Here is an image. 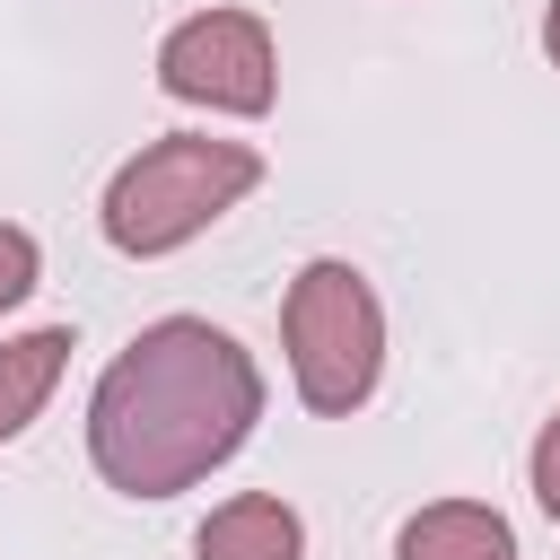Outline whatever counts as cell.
Returning <instances> with one entry per match:
<instances>
[{"mask_svg":"<svg viewBox=\"0 0 560 560\" xmlns=\"http://www.w3.org/2000/svg\"><path fill=\"white\" fill-rule=\"evenodd\" d=\"M35 280H44L35 236H26L18 219H0V315H9V306H26V298H35Z\"/></svg>","mask_w":560,"mask_h":560,"instance_id":"obj_8","label":"cell"},{"mask_svg":"<svg viewBox=\"0 0 560 560\" xmlns=\"http://www.w3.org/2000/svg\"><path fill=\"white\" fill-rule=\"evenodd\" d=\"M525 481H534V508L560 516V411L542 420V438H534V455H525Z\"/></svg>","mask_w":560,"mask_h":560,"instance_id":"obj_9","label":"cell"},{"mask_svg":"<svg viewBox=\"0 0 560 560\" xmlns=\"http://www.w3.org/2000/svg\"><path fill=\"white\" fill-rule=\"evenodd\" d=\"M280 350H289L298 402L324 420H350L385 376V306H376L368 271L341 254H315L280 298Z\"/></svg>","mask_w":560,"mask_h":560,"instance_id":"obj_3","label":"cell"},{"mask_svg":"<svg viewBox=\"0 0 560 560\" xmlns=\"http://www.w3.org/2000/svg\"><path fill=\"white\" fill-rule=\"evenodd\" d=\"M394 560H516V534L481 499H429V508L402 516Z\"/></svg>","mask_w":560,"mask_h":560,"instance_id":"obj_6","label":"cell"},{"mask_svg":"<svg viewBox=\"0 0 560 560\" xmlns=\"http://www.w3.org/2000/svg\"><path fill=\"white\" fill-rule=\"evenodd\" d=\"M192 560H306V525H298V508H289V499L245 490V499H228V508H210V516H201Z\"/></svg>","mask_w":560,"mask_h":560,"instance_id":"obj_5","label":"cell"},{"mask_svg":"<svg viewBox=\"0 0 560 560\" xmlns=\"http://www.w3.org/2000/svg\"><path fill=\"white\" fill-rule=\"evenodd\" d=\"M70 324H44V332H18V341H0V446L9 438H26L35 420H44V402H52V385H61V368H70Z\"/></svg>","mask_w":560,"mask_h":560,"instance_id":"obj_7","label":"cell"},{"mask_svg":"<svg viewBox=\"0 0 560 560\" xmlns=\"http://www.w3.org/2000/svg\"><path fill=\"white\" fill-rule=\"evenodd\" d=\"M542 52H551V70H560V0L542 9Z\"/></svg>","mask_w":560,"mask_h":560,"instance_id":"obj_10","label":"cell"},{"mask_svg":"<svg viewBox=\"0 0 560 560\" xmlns=\"http://www.w3.org/2000/svg\"><path fill=\"white\" fill-rule=\"evenodd\" d=\"M158 88H166L175 105L254 122V114H271V96H280V44H271V26H262L254 9H192V18H175L166 44H158Z\"/></svg>","mask_w":560,"mask_h":560,"instance_id":"obj_4","label":"cell"},{"mask_svg":"<svg viewBox=\"0 0 560 560\" xmlns=\"http://www.w3.org/2000/svg\"><path fill=\"white\" fill-rule=\"evenodd\" d=\"M262 420V368L210 315L140 324L88 394V464L122 499H175L210 481Z\"/></svg>","mask_w":560,"mask_h":560,"instance_id":"obj_1","label":"cell"},{"mask_svg":"<svg viewBox=\"0 0 560 560\" xmlns=\"http://www.w3.org/2000/svg\"><path fill=\"white\" fill-rule=\"evenodd\" d=\"M254 184H262V149H254V140L166 131V140L131 149V158L114 166V184H105L96 219H105V245H114V254L158 262V254L192 245L201 228H219Z\"/></svg>","mask_w":560,"mask_h":560,"instance_id":"obj_2","label":"cell"}]
</instances>
